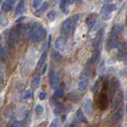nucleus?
<instances>
[{"label":"nucleus","instance_id":"obj_1","mask_svg":"<svg viewBox=\"0 0 127 127\" xmlns=\"http://www.w3.org/2000/svg\"><path fill=\"white\" fill-rule=\"evenodd\" d=\"M79 18H80L79 14H75L72 17L67 18L65 21H64L61 26V33L64 36H67L71 32H73L79 22Z\"/></svg>","mask_w":127,"mask_h":127},{"label":"nucleus","instance_id":"obj_2","mask_svg":"<svg viewBox=\"0 0 127 127\" xmlns=\"http://www.w3.org/2000/svg\"><path fill=\"white\" fill-rule=\"evenodd\" d=\"M117 10V6L114 3H106L101 9V15L103 20H109L111 18L112 12Z\"/></svg>","mask_w":127,"mask_h":127},{"label":"nucleus","instance_id":"obj_3","mask_svg":"<svg viewBox=\"0 0 127 127\" xmlns=\"http://www.w3.org/2000/svg\"><path fill=\"white\" fill-rule=\"evenodd\" d=\"M47 35V30L45 27L40 26V27L37 29V30L31 36L30 39L33 42H39L46 37Z\"/></svg>","mask_w":127,"mask_h":127},{"label":"nucleus","instance_id":"obj_4","mask_svg":"<svg viewBox=\"0 0 127 127\" xmlns=\"http://www.w3.org/2000/svg\"><path fill=\"white\" fill-rule=\"evenodd\" d=\"M59 82H60V79L58 76V74L53 68H52L49 72V85H50V87L52 88H56V87L58 86Z\"/></svg>","mask_w":127,"mask_h":127},{"label":"nucleus","instance_id":"obj_5","mask_svg":"<svg viewBox=\"0 0 127 127\" xmlns=\"http://www.w3.org/2000/svg\"><path fill=\"white\" fill-rule=\"evenodd\" d=\"M102 35L103 32L102 30H99L98 33L95 37L94 41H93V47H94V51H101V46H102Z\"/></svg>","mask_w":127,"mask_h":127},{"label":"nucleus","instance_id":"obj_6","mask_svg":"<svg viewBox=\"0 0 127 127\" xmlns=\"http://www.w3.org/2000/svg\"><path fill=\"white\" fill-rule=\"evenodd\" d=\"M122 30V25L121 24H117V25H114L112 28V30L110 31V37H112V38H115V39H118V34L120 33V32Z\"/></svg>","mask_w":127,"mask_h":127},{"label":"nucleus","instance_id":"obj_7","mask_svg":"<svg viewBox=\"0 0 127 127\" xmlns=\"http://www.w3.org/2000/svg\"><path fill=\"white\" fill-rule=\"evenodd\" d=\"M119 87V81L116 78H113L112 80H111L110 83V94L111 95V98H113L114 96L116 93V91Z\"/></svg>","mask_w":127,"mask_h":127},{"label":"nucleus","instance_id":"obj_8","mask_svg":"<svg viewBox=\"0 0 127 127\" xmlns=\"http://www.w3.org/2000/svg\"><path fill=\"white\" fill-rule=\"evenodd\" d=\"M122 115H123V110L122 108H121L112 115V117L110 118V123L111 124H116V123H118L122 119Z\"/></svg>","mask_w":127,"mask_h":127},{"label":"nucleus","instance_id":"obj_9","mask_svg":"<svg viewBox=\"0 0 127 127\" xmlns=\"http://www.w3.org/2000/svg\"><path fill=\"white\" fill-rule=\"evenodd\" d=\"M83 110L87 114H91L93 113V102L91 98H87L83 104Z\"/></svg>","mask_w":127,"mask_h":127},{"label":"nucleus","instance_id":"obj_10","mask_svg":"<svg viewBox=\"0 0 127 127\" xmlns=\"http://www.w3.org/2000/svg\"><path fill=\"white\" fill-rule=\"evenodd\" d=\"M50 6V4L48 1H44L43 2L41 3V5H40L37 8V10H35V14H41L43 12L46 11L49 8Z\"/></svg>","mask_w":127,"mask_h":127},{"label":"nucleus","instance_id":"obj_11","mask_svg":"<svg viewBox=\"0 0 127 127\" xmlns=\"http://www.w3.org/2000/svg\"><path fill=\"white\" fill-rule=\"evenodd\" d=\"M89 84V79L88 78H81L78 83V89L79 91H84Z\"/></svg>","mask_w":127,"mask_h":127},{"label":"nucleus","instance_id":"obj_12","mask_svg":"<svg viewBox=\"0 0 127 127\" xmlns=\"http://www.w3.org/2000/svg\"><path fill=\"white\" fill-rule=\"evenodd\" d=\"M46 59H47V51H44L37 64V69H40L41 67H43L45 64Z\"/></svg>","mask_w":127,"mask_h":127},{"label":"nucleus","instance_id":"obj_13","mask_svg":"<svg viewBox=\"0 0 127 127\" xmlns=\"http://www.w3.org/2000/svg\"><path fill=\"white\" fill-rule=\"evenodd\" d=\"M26 2L22 0V1H20L17 6H16V9H15V14L17 15H20L22 14L24 11H25V7H26Z\"/></svg>","mask_w":127,"mask_h":127},{"label":"nucleus","instance_id":"obj_14","mask_svg":"<svg viewBox=\"0 0 127 127\" xmlns=\"http://www.w3.org/2000/svg\"><path fill=\"white\" fill-rule=\"evenodd\" d=\"M7 127H23V122L16 118H11L8 122Z\"/></svg>","mask_w":127,"mask_h":127},{"label":"nucleus","instance_id":"obj_15","mask_svg":"<svg viewBox=\"0 0 127 127\" xmlns=\"http://www.w3.org/2000/svg\"><path fill=\"white\" fill-rule=\"evenodd\" d=\"M71 2L69 1H61L60 3V8L64 14H67L69 12V4Z\"/></svg>","mask_w":127,"mask_h":127},{"label":"nucleus","instance_id":"obj_16","mask_svg":"<svg viewBox=\"0 0 127 127\" xmlns=\"http://www.w3.org/2000/svg\"><path fill=\"white\" fill-rule=\"evenodd\" d=\"M122 100V92H118L113 100V103H112V109L116 108V107L120 104V102Z\"/></svg>","mask_w":127,"mask_h":127},{"label":"nucleus","instance_id":"obj_17","mask_svg":"<svg viewBox=\"0 0 127 127\" xmlns=\"http://www.w3.org/2000/svg\"><path fill=\"white\" fill-rule=\"evenodd\" d=\"M75 120L78 123H82V122H87V118L84 116V114L82 112L81 110H78L76 111V114H75Z\"/></svg>","mask_w":127,"mask_h":127},{"label":"nucleus","instance_id":"obj_18","mask_svg":"<svg viewBox=\"0 0 127 127\" xmlns=\"http://www.w3.org/2000/svg\"><path fill=\"white\" fill-rule=\"evenodd\" d=\"M40 83H41V75L39 74L34 75L31 81V87L33 88H37L40 85Z\"/></svg>","mask_w":127,"mask_h":127},{"label":"nucleus","instance_id":"obj_19","mask_svg":"<svg viewBox=\"0 0 127 127\" xmlns=\"http://www.w3.org/2000/svg\"><path fill=\"white\" fill-rule=\"evenodd\" d=\"M96 18H97V16L94 14L88 16V18L87 19V25L88 26L89 29H91V28L95 26V22H96Z\"/></svg>","mask_w":127,"mask_h":127},{"label":"nucleus","instance_id":"obj_20","mask_svg":"<svg viewBox=\"0 0 127 127\" xmlns=\"http://www.w3.org/2000/svg\"><path fill=\"white\" fill-rule=\"evenodd\" d=\"M64 45V38L61 37H59L57 39V41H56V43H55L56 49H57V50H61L63 49Z\"/></svg>","mask_w":127,"mask_h":127},{"label":"nucleus","instance_id":"obj_21","mask_svg":"<svg viewBox=\"0 0 127 127\" xmlns=\"http://www.w3.org/2000/svg\"><path fill=\"white\" fill-rule=\"evenodd\" d=\"M53 57L54 61L56 62H61L62 61V59H63L61 54L57 50H54L53 52Z\"/></svg>","mask_w":127,"mask_h":127},{"label":"nucleus","instance_id":"obj_22","mask_svg":"<svg viewBox=\"0 0 127 127\" xmlns=\"http://www.w3.org/2000/svg\"><path fill=\"white\" fill-rule=\"evenodd\" d=\"M99 55H100V52L98 51H94L93 53H92V56H91V57L90 59V62L91 63H95L98 61V59L99 57Z\"/></svg>","mask_w":127,"mask_h":127},{"label":"nucleus","instance_id":"obj_23","mask_svg":"<svg viewBox=\"0 0 127 127\" xmlns=\"http://www.w3.org/2000/svg\"><path fill=\"white\" fill-rule=\"evenodd\" d=\"M12 8H13V6L10 5V4L7 1L4 2L2 4V10L4 12H9V11H10L12 10Z\"/></svg>","mask_w":127,"mask_h":127},{"label":"nucleus","instance_id":"obj_24","mask_svg":"<svg viewBox=\"0 0 127 127\" xmlns=\"http://www.w3.org/2000/svg\"><path fill=\"white\" fill-rule=\"evenodd\" d=\"M56 15H57V14H56V11L50 10L47 14V18H48V20H49V22H53L55 20V18H56Z\"/></svg>","mask_w":127,"mask_h":127},{"label":"nucleus","instance_id":"obj_25","mask_svg":"<svg viewBox=\"0 0 127 127\" xmlns=\"http://www.w3.org/2000/svg\"><path fill=\"white\" fill-rule=\"evenodd\" d=\"M64 110V106L63 104H59L58 106H56V108L54 109V114L55 115H60Z\"/></svg>","mask_w":127,"mask_h":127},{"label":"nucleus","instance_id":"obj_26","mask_svg":"<svg viewBox=\"0 0 127 127\" xmlns=\"http://www.w3.org/2000/svg\"><path fill=\"white\" fill-rule=\"evenodd\" d=\"M5 57H6V51L4 47L0 44V61H2L5 60Z\"/></svg>","mask_w":127,"mask_h":127},{"label":"nucleus","instance_id":"obj_27","mask_svg":"<svg viewBox=\"0 0 127 127\" xmlns=\"http://www.w3.org/2000/svg\"><path fill=\"white\" fill-rule=\"evenodd\" d=\"M35 110L37 115H41L44 112V106L41 104H37L35 107Z\"/></svg>","mask_w":127,"mask_h":127},{"label":"nucleus","instance_id":"obj_28","mask_svg":"<svg viewBox=\"0 0 127 127\" xmlns=\"http://www.w3.org/2000/svg\"><path fill=\"white\" fill-rule=\"evenodd\" d=\"M55 96L57 98H62L64 96V90L62 88H57L55 91Z\"/></svg>","mask_w":127,"mask_h":127},{"label":"nucleus","instance_id":"obj_29","mask_svg":"<svg viewBox=\"0 0 127 127\" xmlns=\"http://www.w3.org/2000/svg\"><path fill=\"white\" fill-rule=\"evenodd\" d=\"M49 127H59V121L57 118L53 119V121L51 122L50 125Z\"/></svg>","mask_w":127,"mask_h":127},{"label":"nucleus","instance_id":"obj_30","mask_svg":"<svg viewBox=\"0 0 127 127\" xmlns=\"http://www.w3.org/2000/svg\"><path fill=\"white\" fill-rule=\"evenodd\" d=\"M33 96V92H32L31 90H27L25 94H24V98H30Z\"/></svg>","mask_w":127,"mask_h":127},{"label":"nucleus","instance_id":"obj_31","mask_svg":"<svg viewBox=\"0 0 127 127\" xmlns=\"http://www.w3.org/2000/svg\"><path fill=\"white\" fill-rule=\"evenodd\" d=\"M98 88H99V84H98V82H96V83L92 87V91L95 93V94H96L98 92Z\"/></svg>","mask_w":127,"mask_h":127},{"label":"nucleus","instance_id":"obj_32","mask_svg":"<svg viewBox=\"0 0 127 127\" xmlns=\"http://www.w3.org/2000/svg\"><path fill=\"white\" fill-rule=\"evenodd\" d=\"M46 97V93L45 92H41L39 94V98L41 99V100H44V99Z\"/></svg>","mask_w":127,"mask_h":127},{"label":"nucleus","instance_id":"obj_33","mask_svg":"<svg viewBox=\"0 0 127 127\" xmlns=\"http://www.w3.org/2000/svg\"><path fill=\"white\" fill-rule=\"evenodd\" d=\"M40 4H41V2L38 1V0H34V1L33 2V6L34 8H37L40 6Z\"/></svg>","mask_w":127,"mask_h":127},{"label":"nucleus","instance_id":"obj_34","mask_svg":"<svg viewBox=\"0 0 127 127\" xmlns=\"http://www.w3.org/2000/svg\"><path fill=\"white\" fill-rule=\"evenodd\" d=\"M46 67H47V64H45L44 65V68H43V70H42V73H43V74H45V71H46Z\"/></svg>","mask_w":127,"mask_h":127},{"label":"nucleus","instance_id":"obj_35","mask_svg":"<svg viewBox=\"0 0 127 127\" xmlns=\"http://www.w3.org/2000/svg\"><path fill=\"white\" fill-rule=\"evenodd\" d=\"M2 75L1 73V71H0V85H1V83H2Z\"/></svg>","mask_w":127,"mask_h":127},{"label":"nucleus","instance_id":"obj_36","mask_svg":"<svg viewBox=\"0 0 127 127\" xmlns=\"http://www.w3.org/2000/svg\"><path fill=\"white\" fill-rule=\"evenodd\" d=\"M2 97H0V106L2 105Z\"/></svg>","mask_w":127,"mask_h":127},{"label":"nucleus","instance_id":"obj_37","mask_svg":"<svg viewBox=\"0 0 127 127\" xmlns=\"http://www.w3.org/2000/svg\"><path fill=\"white\" fill-rule=\"evenodd\" d=\"M126 112L127 114V103H126Z\"/></svg>","mask_w":127,"mask_h":127},{"label":"nucleus","instance_id":"obj_38","mask_svg":"<svg viewBox=\"0 0 127 127\" xmlns=\"http://www.w3.org/2000/svg\"><path fill=\"white\" fill-rule=\"evenodd\" d=\"M126 24H127V14H126Z\"/></svg>","mask_w":127,"mask_h":127},{"label":"nucleus","instance_id":"obj_39","mask_svg":"<svg viewBox=\"0 0 127 127\" xmlns=\"http://www.w3.org/2000/svg\"><path fill=\"white\" fill-rule=\"evenodd\" d=\"M2 3V1H0V4H1Z\"/></svg>","mask_w":127,"mask_h":127},{"label":"nucleus","instance_id":"obj_40","mask_svg":"<svg viewBox=\"0 0 127 127\" xmlns=\"http://www.w3.org/2000/svg\"><path fill=\"white\" fill-rule=\"evenodd\" d=\"M126 98H127V93H126Z\"/></svg>","mask_w":127,"mask_h":127}]
</instances>
